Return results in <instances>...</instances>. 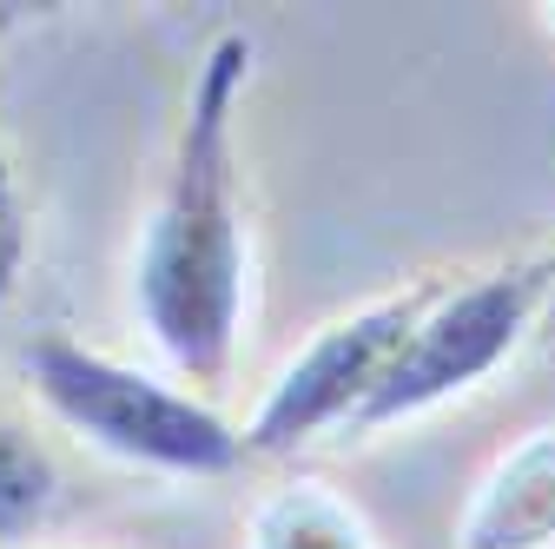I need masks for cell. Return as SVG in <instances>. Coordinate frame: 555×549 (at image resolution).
<instances>
[{
	"label": "cell",
	"mask_w": 555,
	"mask_h": 549,
	"mask_svg": "<svg viewBox=\"0 0 555 549\" xmlns=\"http://www.w3.org/2000/svg\"><path fill=\"white\" fill-rule=\"evenodd\" d=\"M245 549H384V536L371 529V516L351 497H337L324 476H292V484H278L251 510Z\"/></svg>",
	"instance_id": "obj_6"
},
{
	"label": "cell",
	"mask_w": 555,
	"mask_h": 549,
	"mask_svg": "<svg viewBox=\"0 0 555 549\" xmlns=\"http://www.w3.org/2000/svg\"><path fill=\"white\" fill-rule=\"evenodd\" d=\"M60 510V463L53 450L0 410V542L34 536L47 516Z\"/></svg>",
	"instance_id": "obj_7"
},
{
	"label": "cell",
	"mask_w": 555,
	"mask_h": 549,
	"mask_svg": "<svg viewBox=\"0 0 555 549\" xmlns=\"http://www.w3.org/2000/svg\"><path fill=\"white\" fill-rule=\"evenodd\" d=\"M542 258H548V318H555V252H542ZM548 318H542V324H548Z\"/></svg>",
	"instance_id": "obj_9"
},
{
	"label": "cell",
	"mask_w": 555,
	"mask_h": 549,
	"mask_svg": "<svg viewBox=\"0 0 555 549\" xmlns=\"http://www.w3.org/2000/svg\"><path fill=\"white\" fill-rule=\"evenodd\" d=\"M21 271H27V205H21V179L8 153H0V305L14 298Z\"/></svg>",
	"instance_id": "obj_8"
},
{
	"label": "cell",
	"mask_w": 555,
	"mask_h": 549,
	"mask_svg": "<svg viewBox=\"0 0 555 549\" xmlns=\"http://www.w3.org/2000/svg\"><path fill=\"white\" fill-rule=\"evenodd\" d=\"M548 337H555V318H548Z\"/></svg>",
	"instance_id": "obj_10"
},
{
	"label": "cell",
	"mask_w": 555,
	"mask_h": 549,
	"mask_svg": "<svg viewBox=\"0 0 555 549\" xmlns=\"http://www.w3.org/2000/svg\"><path fill=\"white\" fill-rule=\"evenodd\" d=\"M456 549H555V418L482 470L456 516Z\"/></svg>",
	"instance_id": "obj_5"
},
{
	"label": "cell",
	"mask_w": 555,
	"mask_h": 549,
	"mask_svg": "<svg viewBox=\"0 0 555 549\" xmlns=\"http://www.w3.org/2000/svg\"><path fill=\"white\" fill-rule=\"evenodd\" d=\"M542 318H548V258H516L496 271H476L463 285H430L377 397L358 410L351 437H377L390 424H410L424 410L476 391L490 371L509 365V352Z\"/></svg>",
	"instance_id": "obj_3"
},
{
	"label": "cell",
	"mask_w": 555,
	"mask_h": 549,
	"mask_svg": "<svg viewBox=\"0 0 555 549\" xmlns=\"http://www.w3.org/2000/svg\"><path fill=\"white\" fill-rule=\"evenodd\" d=\"M251 60L258 47L238 27L205 47L132 258V311L153 352L192 384H225L251 305V232L238 192V100L251 87Z\"/></svg>",
	"instance_id": "obj_1"
},
{
	"label": "cell",
	"mask_w": 555,
	"mask_h": 549,
	"mask_svg": "<svg viewBox=\"0 0 555 549\" xmlns=\"http://www.w3.org/2000/svg\"><path fill=\"white\" fill-rule=\"evenodd\" d=\"M27 384L53 418L87 437L93 450L132 463V470H159V476H225L245 463L238 424H225L205 397L139 371L126 358H106L80 337H34L27 345Z\"/></svg>",
	"instance_id": "obj_2"
},
{
	"label": "cell",
	"mask_w": 555,
	"mask_h": 549,
	"mask_svg": "<svg viewBox=\"0 0 555 549\" xmlns=\"http://www.w3.org/2000/svg\"><path fill=\"white\" fill-rule=\"evenodd\" d=\"M424 298H430V285H403L390 298H371L358 311L331 318L258 397L251 424L238 431L245 457H292L298 444H311L324 431H351L358 410L377 397V384H384L397 345L410 337Z\"/></svg>",
	"instance_id": "obj_4"
}]
</instances>
